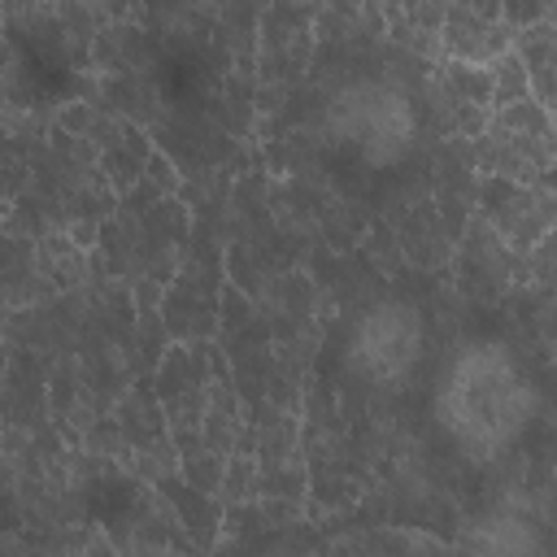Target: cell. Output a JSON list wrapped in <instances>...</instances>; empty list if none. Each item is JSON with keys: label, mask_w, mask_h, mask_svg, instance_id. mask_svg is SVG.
<instances>
[{"label": "cell", "mask_w": 557, "mask_h": 557, "mask_svg": "<svg viewBox=\"0 0 557 557\" xmlns=\"http://www.w3.org/2000/svg\"><path fill=\"white\" fill-rule=\"evenodd\" d=\"M326 135L366 165H396L418 144V109L387 78H352L326 104Z\"/></svg>", "instance_id": "7a4b0ae2"}, {"label": "cell", "mask_w": 557, "mask_h": 557, "mask_svg": "<svg viewBox=\"0 0 557 557\" xmlns=\"http://www.w3.org/2000/svg\"><path fill=\"white\" fill-rule=\"evenodd\" d=\"M426 352V318L409 300H379L348 331V370L374 387H400Z\"/></svg>", "instance_id": "3957f363"}, {"label": "cell", "mask_w": 557, "mask_h": 557, "mask_svg": "<svg viewBox=\"0 0 557 557\" xmlns=\"http://www.w3.org/2000/svg\"><path fill=\"white\" fill-rule=\"evenodd\" d=\"M535 383L500 339L461 344L431 392L435 426L466 461H496L509 453L535 422Z\"/></svg>", "instance_id": "6da1fadb"}]
</instances>
